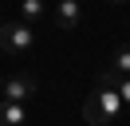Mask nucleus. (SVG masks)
Returning <instances> with one entry per match:
<instances>
[{"label":"nucleus","instance_id":"nucleus-1","mask_svg":"<svg viewBox=\"0 0 130 126\" xmlns=\"http://www.w3.org/2000/svg\"><path fill=\"white\" fill-rule=\"evenodd\" d=\"M122 94L110 91V87H99L95 94H87V102H83V118H87L91 126H110L122 118Z\"/></svg>","mask_w":130,"mask_h":126},{"label":"nucleus","instance_id":"nucleus-2","mask_svg":"<svg viewBox=\"0 0 130 126\" xmlns=\"http://www.w3.org/2000/svg\"><path fill=\"white\" fill-rule=\"evenodd\" d=\"M36 47V32L32 24L24 20H8V24H0V51H8V55H28Z\"/></svg>","mask_w":130,"mask_h":126},{"label":"nucleus","instance_id":"nucleus-3","mask_svg":"<svg viewBox=\"0 0 130 126\" xmlns=\"http://www.w3.org/2000/svg\"><path fill=\"white\" fill-rule=\"evenodd\" d=\"M0 91H4L8 102H28V99L40 94V79H36V75H12V79L0 83Z\"/></svg>","mask_w":130,"mask_h":126},{"label":"nucleus","instance_id":"nucleus-4","mask_svg":"<svg viewBox=\"0 0 130 126\" xmlns=\"http://www.w3.org/2000/svg\"><path fill=\"white\" fill-rule=\"evenodd\" d=\"M51 16H55V24L63 32H75L79 20H83V8H79V0H55V12Z\"/></svg>","mask_w":130,"mask_h":126},{"label":"nucleus","instance_id":"nucleus-5","mask_svg":"<svg viewBox=\"0 0 130 126\" xmlns=\"http://www.w3.org/2000/svg\"><path fill=\"white\" fill-rule=\"evenodd\" d=\"M0 126H28V106L24 102H0Z\"/></svg>","mask_w":130,"mask_h":126},{"label":"nucleus","instance_id":"nucleus-6","mask_svg":"<svg viewBox=\"0 0 130 126\" xmlns=\"http://www.w3.org/2000/svg\"><path fill=\"white\" fill-rule=\"evenodd\" d=\"M43 12H47V8H43V0H20V20L32 24V28L43 20Z\"/></svg>","mask_w":130,"mask_h":126},{"label":"nucleus","instance_id":"nucleus-7","mask_svg":"<svg viewBox=\"0 0 130 126\" xmlns=\"http://www.w3.org/2000/svg\"><path fill=\"white\" fill-rule=\"evenodd\" d=\"M110 67L118 71V75H130V47H118V51L110 55Z\"/></svg>","mask_w":130,"mask_h":126},{"label":"nucleus","instance_id":"nucleus-8","mask_svg":"<svg viewBox=\"0 0 130 126\" xmlns=\"http://www.w3.org/2000/svg\"><path fill=\"white\" fill-rule=\"evenodd\" d=\"M118 94H122V102H130V75H122V83H118Z\"/></svg>","mask_w":130,"mask_h":126},{"label":"nucleus","instance_id":"nucleus-9","mask_svg":"<svg viewBox=\"0 0 130 126\" xmlns=\"http://www.w3.org/2000/svg\"><path fill=\"white\" fill-rule=\"evenodd\" d=\"M110 4H126V0H110Z\"/></svg>","mask_w":130,"mask_h":126}]
</instances>
